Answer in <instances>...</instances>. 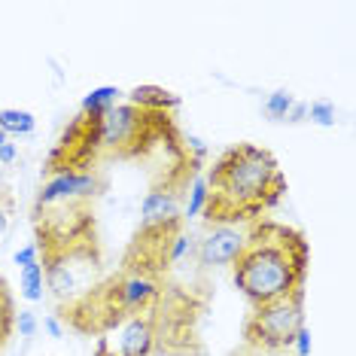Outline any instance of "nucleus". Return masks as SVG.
Segmentation results:
<instances>
[{"label": "nucleus", "mask_w": 356, "mask_h": 356, "mask_svg": "<svg viewBox=\"0 0 356 356\" xmlns=\"http://www.w3.org/2000/svg\"><path fill=\"white\" fill-rule=\"evenodd\" d=\"M207 204L204 220L210 225H241L262 220L286 195V174L274 152L256 143H234L216 156L204 174Z\"/></svg>", "instance_id": "nucleus-1"}, {"label": "nucleus", "mask_w": 356, "mask_h": 356, "mask_svg": "<svg viewBox=\"0 0 356 356\" xmlns=\"http://www.w3.org/2000/svg\"><path fill=\"white\" fill-rule=\"evenodd\" d=\"M37 253L43 256V283L58 302L86 293L101 274V244L92 201H61L34 210Z\"/></svg>", "instance_id": "nucleus-2"}, {"label": "nucleus", "mask_w": 356, "mask_h": 356, "mask_svg": "<svg viewBox=\"0 0 356 356\" xmlns=\"http://www.w3.org/2000/svg\"><path fill=\"white\" fill-rule=\"evenodd\" d=\"M232 283L250 305L274 302L305 289L311 268V244L305 232L274 220L247 225L244 247L232 259Z\"/></svg>", "instance_id": "nucleus-3"}, {"label": "nucleus", "mask_w": 356, "mask_h": 356, "mask_svg": "<svg viewBox=\"0 0 356 356\" xmlns=\"http://www.w3.org/2000/svg\"><path fill=\"white\" fill-rule=\"evenodd\" d=\"M302 326H305V289L274 298V302L250 305V314L244 326H241V338H244V347H253V350L283 353L293 350V341Z\"/></svg>", "instance_id": "nucleus-4"}, {"label": "nucleus", "mask_w": 356, "mask_h": 356, "mask_svg": "<svg viewBox=\"0 0 356 356\" xmlns=\"http://www.w3.org/2000/svg\"><path fill=\"white\" fill-rule=\"evenodd\" d=\"M186 220H174L165 225H149V229H137L131 244L125 247L122 262L119 268L140 274V277H152V280H165L171 271V247L177 241V234L183 232Z\"/></svg>", "instance_id": "nucleus-5"}, {"label": "nucleus", "mask_w": 356, "mask_h": 356, "mask_svg": "<svg viewBox=\"0 0 356 356\" xmlns=\"http://www.w3.org/2000/svg\"><path fill=\"white\" fill-rule=\"evenodd\" d=\"M161 296V293H159ZM159 350V317L156 302L134 317H128L119 329L107 332L95 341V356H156Z\"/></svg>", "instance_id": "nucleus-6"}, {"label": "nucleus", "mask_w": 356, "mask_h": 356, "mask_svg": "<svg viewBox=\"0 0 356 356\" xmlns=\"http://www.w3.org/2000/svg\"><path fill=\"white\" fill-rule=\"evenodd\" d=\"M104 189V177L98 171H70L49 177L37 192L34 210L61 204V201H92Z\"/></svg>", "instance_id": "nucleus-7"}, {"label": "nucleus", "mask_w": 356, "mask_h": 356, "mask_svg": "<svg viewBox=\"0 0 356 356\" xmlns=\"http://www.w3.org/2000/svg\"><path fill=\"white\" fill-rule=\"evenodd\" d=\"M247 229L241 225H213L198 244V265L216 268V265H232L238 250L244 247Z\"/></svg>", "instance_id": "nucleus-8"}, {"label": "nucleus", "mask_w": 356, "mask_h": 356, "mask_svg": "<svg viewBox=\"0 0 356 356\" xmlns=\"http://www.w3.org/2000/svg\"><path fill=\"white\" fill-rule=\"evenodd\" d=\"M128 104H134V107H140V110L174 113L180 107V95L168 92V88H161V86H134L131 92H128Z\"/></svg>", "instance_id": "nucleus-9"}, {"label": "nucleus", "mask_w": 356, "mask_h": 356, "mask_svg": "<svg viewBox=\"0 0 356 356\" xmlns=\"http://www.w3.org/2000/svg\"><path fill=\"white\" fill-rule=\"evenodd\" d=\"M37 128V119H34V113L31 110H13V107H6V110H0V131H3L6 137H22V134H31Z\"/></svg>", "instance_id": "nucleus-10"}, {"label": "nucleus", "mask_w": 356, "mask_h": 356, "mask_svg": "<svg viewBox=\"0 0 356 356\" xmlns=\"http://www.w3.org/2000/svg\"><path fill=\"white\" fill-rule=\"evenodd\" d=\"M15 302H13V293H10V283L0 277V350L6 347V341L13 338L15 332Z\"/></svg>", "instance_id": "nucleus-11"}, {"label": "nucleus", "mask_w": 356, "mask_h": 356, "mask_svg": "<svg viewBox=\"0 0 356 356\" xmlns=\"http://www.w3.org/2000/svg\"><path fill=\"white\" fill-rule=\"evenodd\" d=\"M119 98H122V88L119 86H98L83 98L79 113H104L107 107H113V104H119Z\"/></svg>", "instance_id": "nucleus-12"}, {"label": "nucleus", "mask_w": 356, "mask_h": 356, "mask_svg": "<svg viewBox=\"0 0 356 356\" xmlns=\"http://www.w3.org/2000/svg\"><path fill=\"white\" fill-rule=\"evenodd\" d=\"M204 204H207V183L201 174H195V180L189 183V198H186V207H183V220L201 216L204 213Z\"/></svg>", "instance_id": "nucleus-13"}, {"label": "nucleus", "mask_w": 356, "mask_h": 356, "mask_svg": "<svg viewBox=\"0 0 356 356\" xmlns=\"http://www.w3.org/2000/svg\"><path fill=\"white\" fill-rule=\"evenodd\" d=\"M43 265L34 262L28 265V268H22V296L28 298V302H40L43 298Z\"/></svg>", "instance_id": "nucleus-14"}, {"label": "nucleus", "mask_w": 356, "mask_h": 356, "mask_svg": "<svg viewBox=\"0 0 356 356\" xmlns=\"http://www.w3.org/2000/svg\"><path fill=\"white\" fill-rule=\"evenodd\" d=\"M296 98L286 92V88H277V92L268 95V101H265V116L271 119V122H283L286 119V113L293 110Z\"/></svg>", "instance_id": "nucleus-15"}, {"label": "nucleus", "mask_w": 356, "mask_h": 356, "mask_svg": "<svg viewBox=\"0 0 356 356\" xmlns=\"http://www.w3.org/2000/svg\"><path fill=\"white\" fill-rule=\"evenodd\" d=\"M307 119H311L314 125H320V128H335L338 110H335V104L332 101H314V104H307Z\"/></svg>", "instance_id": "nucleus-16"}, {"label": "nucleus", "mask_w": 356, "mask_h": 356, "mask_svg": "<svg viewBox=\"0 0 356 356\" xmlns=\"http://www.w3.org/2000/svg\"><path fill=\"white\" fill-rule=\"evenodd\" d=\"M13 216H15V198L6 186H0V238L10 232L13 225Z\"/></svg>", "instance_id": "nucleus-17"}, {"label": "nucleus", "mask_w": 356, "mask_h": 356, "mask_svg": "<svg viewBox=\"0 0 356 356\" xmlns=\"http://www.w3.org/2000/svg\"><path fill=\"white\" fill-rule=\"evenodd\" d=\"M15 329H19V335L25 338V341H31V338H34L37 332H40L37 314H34V311H28V307H25V311H19V314H15Z\"/></svg>", "instance_id": "nucleus-18"}, {"label": "nucleus", "mask_w": 356, "mask_h": 356, "mask_svg": "<svg viewBox=\"0 0 356 356\" xmlns=\"http://www.w3.org/2000/svg\"><path fill=\"white\" fill-rule=\"evenodd\" d=\"M13 262L19 265V268H28V265H34L40 262V253H37V244H28V247H22V250H15V256H13Z\"/></svg>", "instance_id": "nucleus-19"}, {"label": "nucleus", "mask_w": 356, "mask_h": 356, "mask_svg": "<svg viewBox=\"0 0 356 356\" xmlns=\"http://www.w3.org/2000/svg\"><path fill=\"white\" fill-rule=\"evenodd\" d=\"M311 329L302 326L298 329V335H296V341H293V356H311Z\"/></svg>", "instance_id": "nucleus-20"}, {"label": "nucleus", "mask_w": 356, "mask_h": 356, "mask_svg": "<svg viewBox=\"0 0 356 356\" xmlns=\"http://www.w3.org/2000/svg\"><path fill=\"white\" fill-rule=\"evenodd\" d=\"M186 250H189V234L180 232L177 241H174V247H171V262H180V259L186 256Z\"/></svg>", "instance_id": "nucleus-21"}, {"label": "nucleus", "mask_w": 356, "mask_h": 356, "mask_svg": "<svg viewBox=\"0 0 356 356\" xmlns=\"http://www.w3.org/2000/svg\"><path fill=\"white\" fill-rule=\"evenodd\" d=\"M43 329L49 332V338H64V323L55 317V314H49V317H43Z\"/></svg>", "instance_id": "nucleus-22"}, {"label": "nucleus", "mask_w": 356, "mask_h": 356, "mask_svg": "<svg viewBox=\"0 0 356 356\" xmlns=\"http://www.w3.org/2000/svg\"><path fill=\"white\" fill-rule=\"evenodd\" d=\"M302 119H307V104H305V101H296V104H293V110L286 113V119H283V122L296 125V122H302Z\"/></svg>", "instance_id": "nucleus-23"}, {"label": "nucleus", "mask_w": 356, "mask_h": 356, "mask_svg": "<svg viewBox=\"0 0 356 356\" xmlns=\"http://www.w3.org/2000/svg\"><path fill=\"white\" fill-rule=\"evenodd\" d=\"M15 159H19V147H15V143H13V140H6V143H3V147H0V165H3V168H6V165H13V161H15Z\"/></svg>", "instance_id": "nucleus-24"}, {"label": "nucleus", "mask_w": 356, "mask_h": 356, "mask_svg": "<svg viewBox=\"0 0 356 356\" xmlns=\"http://www.w3.org/2000/svg\"><path fill=\"white\" fill-rule=\"evenodd\" d=\"M229 356H293V350H283V353H268V350H253V347H244L241 344L234 353H229Z\"/></svg>", "instance_id": "nucleus-25"}, {"label": "nucleus", "mask_w": 356, "mask_h": 356, "mask_svg": "<svg viewBox=\"0 0 356 356\" xmlns=\"http://www.w3.org/2000/svg\"><path fill=\"white\" fill-rule=\"evenodd\" d=\"M6 140H10V137H6L3 131H0V147H3V143H6Z\"/></svg>", "instance_id": "nucleus-26"}]
</instances>
